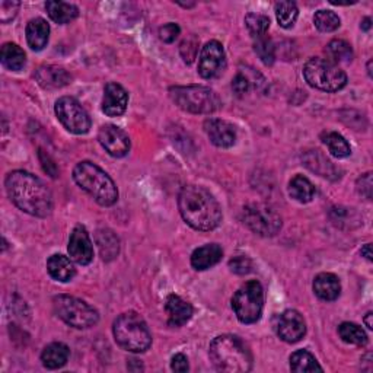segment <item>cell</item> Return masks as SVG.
<instances>
[{"mask_svg": "<svg viewBox=\"0 0 373 373\" xmlns=\"http://www.w3.org/2000/svg\"><path fill=\"white\" fill-rule=\"evenodd\" d=\"M209 356L217 370L228 373L250 372L254 363L247 343L232 334L216 337L210 344Z\"/></svg>", "mask_w": 373, "mask_h": 373, "instance_id": "3", "label": "cell"}, {"mask_svg": "<svg viewBox=\"0 0 373 373\" xmlns=\"http://www.w3.org/2000/svg\"><path fill=\"white\" fill-rule=\"evenodd\" d=\"M276 16H277L280 27L292 28L299 16V9L295 2L284 0V2L276 4Z\"/></svg>", "mask_w": 373, "mask_h": 373, "instance_id": "33", "label": "cell"}, {"mask_svg": "<svg viewBox=\"0 0 373 373\" xmlns=\"http://www.w3.org/2000/svg\"><path fill=\"white\" fill-rule=\"evenodd\" d=\"M47 270H49V274L54 280L61 281V283H68L73 280V277L76 276V269L73 266V262L71 261V258L64 257L61 254H54L49 258Z\"/></svg>", "mask_w": 373, "mask_h": 373, "instance_id": "24", "label": "cell"}, {"mask_svg": "<svg viewBox=\"0 0 373 373\" xmlns=\"http://www.w3.org/2000/svg\"><path fill=\"white\" fill-rule=\"evenodd\" d=\"M180 53H181L183 60L185 63L191 64L197 59V54H199V39H197L195 37H190V38L184 39L181 42Z\"/></svg>", "mask_w": 373, "mask_h": 373, "instance_id": "38", "label": "cell"}, {"mask_svg": "<svg viewBox=\"0 0 373 373\" xmlns=\"http://www.w3.org/2000/svg\"><path fill=\"white\" fill-rule=\"evenodd\" d=\"M303 78L310 86L324 92H338L347 85V75L331 60L314 57L306 61Z\"/></svg>", "mask_w": 373, "mask_h": 373, "instance_id": "7", "label": "cell"}, {"mask_svg": "<svg viewBox=\"0 0 373 373\" xmlns=\"http://www.w3.org/2000/svg\"><path fill=\"white\" fill-rule=\"evenodd\" d=\"M69 357H71V350L68 346L63 343H51L42 350L41 362L44 367L54 370L63 367L66 363H68Z\"/></svg>", "mask_w": 373, "mask_h": 373, "instance_id": "25", "label": "cell"}, {"mask_svg": "<svg viewBox=\"0 0 373 373\" xmlns=\"http://www.w3.org/2000/svg\"><path fill=\"white\" fill-rule=\"evenodd\" d=\"M180 32H181V28H180L177 24H173V22H169V24L164 25V27L159 30V37H161V39H162L164 42L171 44V42H173L175 39L178 38Z\"/></svg>", "mask_w": 373, "mask_h": 373, "instance_id": "42", "label": "cell"}, {"mask_svg": "<svg viewBox=\"0 0 373 373\" xmlns=\"http://www.w3.org/2000/svg\"><path fill=\"white\" fill-rule=\"evenodd\" d=\"M306 334L303 317L293 310L284 311L277 321V336L289 344L300 341Z\"/></svg>", "mask_w": 373, "mask_h": 373, "instance_id": "15", "label": "cell"}, {"mask_svg": "<svg viewBox=\"0 0 373 373\" xmlns=\"http://www.w3.org/2000/svg\"><path fill=\"white\" fill-rule=\"evenodd\" d=\"M178 207L187 225L195 231L209 232L222 222V209L214 195L202 185H187L178 197Z\"/></svg>", "mask_w": 373, "mask_h": 373, "instance_id": "2", "label": "cell"}, {"mask_svg": "<svg viewBox=\"0 0 373 373\" xmlns=\"http://www.w3.org/2000/svg\"><path fill=\"white\" fill-rule=\"evenodd\" d=\"M315 295L326 302L336 300L341 293L340 279L333 273H321L314 280Z\"/></svg>", "mask_w": 373, "mask_h": 373, "instance_id": "22", "label": "cell"}, {"mask_svg": "<svg viewBox=\"0 0 373 373\" xmlns=\"http://www.w3.org/2000/svg\"><path fill=\"white\" fill-rule=\"evenodd\" d=\"M232 90H233V92L238 94V95H244V94H247V92L251 90V80H250V78H248L245 73L239 72V73L233 78V80H232Z\"/></svg>", "mask_w": 373, "mask_h": 373, "instance_id": "41", "label": "cell"}, {"mask_svg": "<svg viewBox=\"0 0 373 373\" xmlns=\"http://www.w3.org/2000/svg\"><path fill=\"white\" fill-rule=\"evenodd\" d=\"M169 97L183 111L191 114H213L222 105L217 94L210 87L202 85L172 86Z\"/></svg>", "mask_w": 373, "mask_h": 373, "instance_id": "6", "label": "cell"}, {"mask_svg": "<svg viewBox=\"0 0 373 373\" xmlns=\"http://www.w3.org/2000/svg\"><path fill=\"white\" fill-rule=\"evenodd\" d=\"M69 255L79 266L91 264L94 259V245L90 233L82 225L75 226L69 239Z\"/></svg>", "mask_w": 373, "mask_h": 373, "instance_id": "14", "label": "cell"}, {"mask_svg": "<svg viewBox=\"0 0 373 373\" xmlns=\"http://www.w3.org/2000/svg\"><path fill=\"white\" fill-rule=\"evenodd\" d=\"M54 314L68 325L86 330L98 324L99 315L90 303L69 295H59L53 299Z\"/></svg>", "mask_w": 373, "mask_h": 373, "instance_id": "8", "label": "cell"}, {"mask_svg": "<svg viewBox=\"0 0 373 373\" xmlns=\"http://www.w3.org/2000/svg\"><path fill=\"white\" fill-rule=\"evenodd\" d=\"M243 222L259 236H276L281 229L280 214L269 204L252 203L244 207Z\"/></svg>", "mask_w": 373, "mask_h": 373, "instance_id": "10", "label": "cell"}, {"mask_svg": "<svg viewBox=\"0 0 373 373\" xmlns=\"http://www.w3.org/2000/svg\"><path fill=\"white\" fill-rule=\"evenodd\" d=\"M370 27H372V19L370 18H365L363 22H362V30L367 31V30H370Z\"/></svg>", "mask_w": 373, "mask_h": 373, "instance_id": "47", "label": "cell"}, {"mask_svg": "<svg viewBox=\"0 0 373 373\" xmlns=\"http://www.w3.org/2000/svg\"><path fill=\"white\" fill-rule=\"evenodd\" d=\"M6 191L11 202L31 216L47 217L53 212V195L38 177L27 171L11 172L6 181Z\"/></svg>", "mask_w": 373, "mask_h": 373, "instance_id": "1", "label": "cell"}, {"mask_svg": "<svg viewBox=\"0 0 373 373\" xmlns=\"http://www.w3.org/2000/svg\"><path fill=\"white\" fill-rule=\"evenodd\" d=\"M35 79L44 90H60L72 82V76L68 71L53 64L41 66L35 72Z\"/></svg>", "mask_w": 373, "mask_h": 373, "instance_id": "18", "label": "cell"}, {"mask_svg": "<svg viewBox=\"0 0 373 373\" xmlns=\"http://www.w3.org/2000/svg\"><path fill=\"white\" fill-rule=\"evenodd\" d=\"M357 192L360 195H363L366 200H372V187H373V181H372V173L367 172L357 180Z\"/></svg>", "mask_w": 373, "mask_h": 373, "instance_id": "43", "label": "cell"}, {"mask_svg": "<svg viewBox=\"0 0 373 373\" xmlns=\"http://www.w3.org/2000/svg\"><path fill=\"white\" fill-rule=\"evenodd\" d=\"M116 343L131 353H143L152 346V334L145 319L136 312L121 314L113 325Z\"/></svg>", "mask_w": 373, "mask_h": 373, "instance_id": "5", "label": "cell"}, {"mask_svg": "<svg viewBox=\"0 0 373 373\" xmlns=\"http://www.w3.org/2000/svg\"><path fill=\"white\" fill-rule=\"evenodd\" d=\"M50 38V25L42 18L31 19L27 25V41L34 51H41Z\"/></svg>", "mask_w": 373, "mask_h": 373, "instance_id": "23", "label": "cell"}, {"mask_svg": "<svg viewBox=\"0 0 373 373\" xmlns=\"http://www.w3.org/2000/svg\"><path fill=\"white\" fill-rule=\"evenodd\" d=\"M95 243L104 261H113L120 252L118 236L111 229H99L95 235Z\"/></svg>", "mask_w": 373, "mask_h": 373, "instance_id": "26", "label": "cell"}, {"mask_svg": "<svg viewBox=\"0 0 373 373\" xmlns=\"http://www.w3.org/2000/svg\"><path fill=\"white\" fill-rule=\"evenodd\" d=\"M291 369L298 373L305 372H322V367L319 366L315 356H312L306 350H298L291 356Z\"/></svg>", "mask_w": 373, "mask_h": 373, "instance_id": "32", "label": "cell"}, {"mask_svg": "<svg viewBox=\"0 0 373 373\" xmlns=\"http://www.w3.org/2000/svg\"><path fill=\"white\" fill-rule=\"evenodd\" d=\"M46 9L49 16L56 22V24L64 25L69 24L73 19L78 18L79 9L73 4H66V2H47Z\"/></svg>", "mask_w": 373, "mask_h": 373, "instance_id": "29", "label": "cell"}, {"mask_svg": "<svg viewBox=\"0 0 373 373\" xmlns=\"http://www.w3.org/2000/svg\"><path fill=\"white\" fill-rule=\"evenodd\" d=\"M171 369L173 372H180V373L188 372V369H190L188 359L183 353H177L171 359Z\"/></svg>", "mask_w": 373, "mask_h": 373, "instance_id": "44", "label": "cell"}, {"mask_svg": "<svg viewBox=\"0 0 373 373\" xmlns=\"http://www.w3.org/2000/svg\"><path fill=\"white\" fill-rule=\"evenodd\" d=\"M54 111L63 127L73 135H86L91 130V117L86 109L72 97H61L54 105Z\"/></svg>", "mask_w": 373, "mask_h": 373, "instance_id": "11", "label": "cell"}, {"mask_svg": "<svg viewBox=\"0 0 373 373\" xmlns=\"http://www.w3.org/2000/svg\"><path fill=\"white\" fill-rule=\"evenodd\" d=\"M314 24L321 32H333L340 28L341 20L333 11H318L314 16Z\"/></svg>", "mask_w": 373, "mask_h": 373, "instance_id": "36", "label": "cell"}, {"mask_svg": "<svg viewBox=\"0 0 373 373\" xmlns=\"http://www.w3.org/2000/svg\"><path fill=\"white\" fill-rule=\"evenodd\" d=\"M321 139L324 145L328 147V150H330L331 155L338 159L347 158L350 157V153H352V147H350L347 140L341 135L336 133V131H326Z\"/></svg>", "mask_w": 373, "mask_h": 373, "instance_id": "30", "label": "cell"}, {"mask_svg": "<svg viewBox=\"0 0 373 373\" xmlns=\"http://www.w3.org/2000/svg\"><path fill=\"white\" fill-rule=\"evenodd\" d=\"M289 194L299 203H310L315 197V187L303 175H296L289 183Z\"/></svg>", "mask_w": 373, "mask_h": 373, "instance_id": "28", "label": "cell"}, {"mask_svg": "<svg viewBox=\"0 0 373 373\" xmlns=\"http://www.w3.org/2000/svg\"><path fill=\"white\" fill-rule=\"evenodd\" d=\"M128 94L124 87L116 82L106 83L102 98V113L108 117H120L126 113Z\"/></svg>", "mask_w": 373, "mask_h": 373, "instance_id": "16", "label": "cell"}, {"mask_svg": "<svg viewBox=\"0 0 373 373\" xmlns=\"http://www.w3.org/2000/svg\"><path fill=\"white\" fill-rule=\"evenodd\" d=\"M0 60L6 69L12 72H19L24 69V66L27 63V56L19 46L13 42H6L4 44L2 51H0Z\"/></svg>", "mask_w": 373, "mask_h": 373, "instance_id": "27", "label": "cell"}, {"mask_svg": "<svg viewBox=\"0 0 373 373\" xmlns=\"http://www.w3.org/2000/svg\"><path fill=\"white\" fill-rule=\"evenodd\" d=\"M226 69L225 49L219 41H209L202 49L199 59V75L203 79H214Z\"/></svg>", "mask_w": 373, "mask_h": 373, "instance_id": "12", "label": "cell"}, {"mask_svg": "<svg viewBox=\"0 0 373 373\" xmlns=\"http://www.w3.org/2000/svg\"><path fill=\"white\" fill-rule=\"evenodd\" d=\"M326 53L334 60V63H350L353 60V49L350 42L344 39H333L326 46ZM331 60V61H333Z\"/></svg>", "mask_w": 373, "mask_h": 373, "instance_id": "34", "label": "cell"}, {"mask_svg": "<svg viewBox=\"0 0 373 373\" xmlns=\"http://www.w3.org/2000/svg\"><path fill=\"white\" fill-rule=\"evenodd\" d=\"M245 25L254 38L266 35L270 28V18L259 13H248L245 16Z\"/></svg>", "mask_w": 373, "mask_h": 373, "instance_id": "37", "label": "cell"}, {"mask_svg": "<svg viewBox=\"0 0 373 373\" xmlns=\"http://www.w3.org/2000/svg\"><path fill=\"white\" fill-rule=\"evenodd\" d=\"M224 257V250L217 244H207L197 248L191 255V266L197 271H204L214 267Z\"/></svg>", "mask_w": 373, "mask_h": 373, "instance_id": "20", "label": "cell"}, {"mask_svg": "<svg viewBox=\"0 0 373 373\" xmlns=\"http://www.w3.org/2000/svg\"><path fill=\"white\" fill-rule=\"evenodd\" d=\"M254 50H255L257 56L259 57V60L264 63L266 66H271L274 63V60H276V49H274L273 41L270 38H267V35L255 37Z\"/></svg>", "mask_w": 373, "mask_h": 373, "instance_id": "35", "label": "cell"}, {"mask_svg": "<svg viewBox=\"0 0 373 373\" xmlns=\"http://www.w3.org/2000/svg\"><path fill=\"white\" fill-rule=\"evenodd\" d=\"M165 311L168 314V324L171 326H183L192 317V306L178 295H169L165 302Z\"/></svg>", "mask_w": 373, "mask_h": 373, "instance_id": "19", "label": "cell"}, {"mask_svg": "<svg viewBox=\"0 0 373 373\" xmlns=\"http://www.w3.org/2000/svg\"><path fill=\"white\" fill-rule=\"evenodd\" d=\"M360 254H362V257H365L367 261H372V247H370V244H366V245L362 248Z\"/></svg>", "mask_w": 373, "mask_h": 373, "instance_id": "45", "label": "cell"}, {"mask_svg": "<svg viewBox=\"0 0 373 373\" xmlns=\"http://www.w3.org/2000/svg\"><path fill=\"white\" fill-rule=\"evenodd\" d=\"M19 2H9V0H4L2 4H0V20L4 22V24H8L11 22L19 9Z\"/></svg>", "mask_w": 373, "mask_h": 373, "instance_id": "40", "label": "cell"}, {"mask_svg": "<svg viewBox=\"0 0 373 373\" xmlns=\"http://www.w3.org/2000/svg\"><path fill=\"white\" fill-rule=\"evenodd\" d=\"M229 269L235 274L244 276V274H248L252 270V261L248 257L239 255V257H235V258H232L229 261Z\"/></svg>", "mask_w": 373, "mask_h": 373, "instance_id": "39", "label": "cell"}, {"mask_svg": "<svg viewBox=\"0 0 373 373\" xmlns=\"http://www.w3.org/2000/svg\"><path fill=\"white\" fill-rule=\"evenodd\" d=\"M98 142L113 158H124L130 152V139L127 133L114 124H105L101 127Z\"/></svg>", "mask_w": 373, "mask_h": 373, "instance_id": "13", "label": "cell"}, {"mask_svg": "<svg viewBox=\"0 0 373 373\" xmlns=\"http://www.w3.org/2000/svg\"><path fill=\"white\" fill-rule=\"evenodd\" d=\"M338 336L344 343L353 346H366L369 341L366 331L355 322H343L338 326Z\"/></svg>", "mask_w": 373, "mask_h": 373, "instance_id": "31", "label": "cell"}, {"mask_svg": "<svg viewBox=\"0 0 373 373\" xmlns=\"http://www.w3.org/2000/svg\"><path fill=\"white\" fill-rule=\"evenodd\" d=\"M367 73H369V78H372V60H369L367 63Z\"/></svg>", "mask_w": 373, "mask_h": 373, "instance_id": "48", "label": "cell"}, {"mask_svg": "<svg viewBox=\"0 0 373 373\" xmlns=\"http://www.w3.org/2000/svg\"><path fill=\"white\" fill-rule=\"evenodd\" d=\"M73 180L104 207L113 206L118 200V190L113 178L104 169L90 161L79 162L75 166Z\"/></svg>", "mask_w": 373, "mask_h": 373, "instance_id": "4", "label": "cell"}, {"mask_svg": "<svg viewBox=\"0 0 373 373\" xmlns=\"http://www.w3.org/2000/svg\"><path fill=\"white\" fill-rule=\"evenodd\" d=\"M204 130L210 142L217 147H232L236 142L235 127L225 120L209 118L204 123Z\"/></svg>", "mask_w": 373, "mask_h": 373, "instance_id": "17", "label": "cell"}, {"mask_svg": "<svg viewBox=\"0 0 373 373\" xmlns=\"http://www.w3.org/2000/svg\"><path fill=\"white\" fill-rule=\"evenodd\" d=\"M232 308L236 318L243 324L259 321L264 308V289L257 280H250L238 289L232 298Z\"/></svg>", "mask_w": 373, "mask_h": 373, "instance_id": "9", "label": "cell"}, {"mask_svg": "<svg viewBox=\"0 0 373 373\" xmlns=\"http://www.w3.org/2000/svg\"><path fill=\"white\" fill-rule=\"evenodd\" d=\"M302 159L306 166H308L312 172L321 175V177L330 180L340 178V169L330 159H326L321 153V150H311L308 153H305V157Z\"/></svg>", "mask_w": 373, "mask_h": 373, "instance_id": "21", "label": "cell"}, {"mask_svg": "<svg viewBox=\"0 0 373 373\" xmlns=\"http://www.w3.org/2000/svg\"><path fill=\"white\" fill-rule=\"evenodd\" d=\"M372 318H373V314H372V312H367V314H366V317H365V324H366V326L369 328V330H372V328H373Z\"/></svg>", "mask_w": 373, "mask_h": 373, "instance_id": "46", "label": "cell"}]
</instances>
